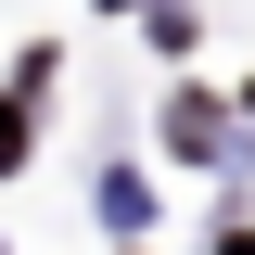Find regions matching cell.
Returning a JSON list of instances; mask_svg holds the SVG:
<instances>
[{"label": "cell", "mask_w": 255, "mask_h": 255, "mask_svg": "<svg viewBox=\"0 0 255 255\" xmlns=\"http://www.w3.org/2000/svg\"><path fill=\"white\" fill-rule=\"evenodd\" d=\"M0 166H26V115H13V102H0Z\"/></svg>", "instance_id": "cell-1"}]
</instances>
